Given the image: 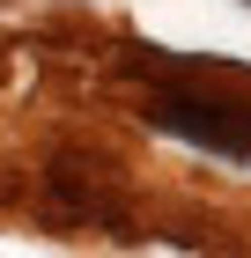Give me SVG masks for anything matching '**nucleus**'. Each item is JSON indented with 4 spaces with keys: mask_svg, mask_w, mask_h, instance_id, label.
I'll use <instances>...</instances> for the list:
<instances>
[{
    "mask_svg": "<svg viewBox=\"0 0 251 258\" xmlns=\"http://www.w3.org/2000/svg\"><path fill=\"white\" fill-rule=\"evenodd\" d=\"M148 118L163 125V133H177V140H192V148H207V155L251 162V103L170 89V96H155V103H148Z\"/></svg>",
    "mask_w": 251,
    "mask_h": 258,
    "instance_id": "obj_1",
    "label": "nucleus"
}]
</instances>
